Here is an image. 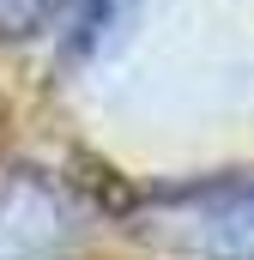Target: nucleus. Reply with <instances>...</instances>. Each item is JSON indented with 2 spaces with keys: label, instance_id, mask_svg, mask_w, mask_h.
I'll use <instances>...</instances> for the list:
<instances>
[{
  "label": "nucleus",
  "instance_id": "1",
  "mask_svg": "<svg viewBox=\"0 0 254 260\" xmlns=\"http://www.w3.org/2000/svg\"><path fill=\"white\" fill-rule=\"evenodd\" d=\"M200 248L218 260H254V188H224L194 218Z\"/></svg>",
  "mask_w": 254,
  "mask_h": 260
},
{
  "label": "nucleus",
  "instance_id": "2",
  "mask_svg": "<svg viewBox=\"0 0 254 260\" xmlns=\"http://www.w3.org/2000/svg\"><path fill=\"white\" fill-rule=\"evenodd\" d=\"M37 12H43V0H0V30H6V37H12V30H30Z\"/></svg>",
  "mask_w": 254,
  "mask_h": 260
}]
</instances>
